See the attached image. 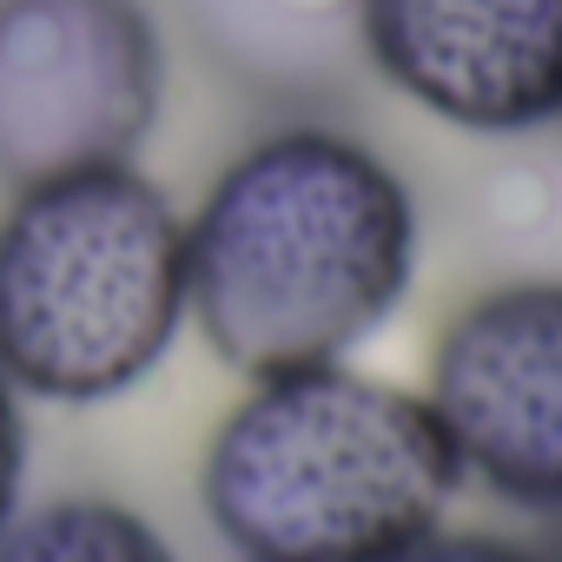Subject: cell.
Masks as SVG:
<instances>
[{"instance_id":"6da1fadb","label":"cell","mask_w":562,"mask_h":562,"mask_svg":"<svg viewBox=\"0 0 562 562\" xmlns=\"http://www.w3.org/2000/svg\"><path fill=\"white\" fill-rule=\"evenodd\" d=\"M411 179L318 113L245 139L186 205V325L232 378L345 364L417 285Z\"/></svg>"},{"instance_id":"7a4b0ae2","label":"cell","mask_w":562,"mask_h":562,"mask_svg":"<svg viewBox=\"0 0 562 562\" xmlns=\"http://www.w3.org/2000/svg\"><path fill=\"white\" fill-rule=\"evenodd\" d=\"M457 490L424 391L351 358L245 378L199 450V509L238 562H384L450 522Z\"/></svg>"},{"instance_id":"3957f363","label":"cell","mask_w":562,"mask_h":562,"mask_svg":"<svg viewBox=\"0 0 562 562\" xmlns=\"http://www.w3.org/2000/svg\"><path fill=\"white\" fill-rule=\"evenodd\" d=\"M186 331V212L120 166L14 186L0 205V371L27 404L139 391Z\"/></svg>"},{"instance_id":"277c9868","label":"cell","mask_w":562,"mask_h":562,"mask_svg":"<svg viewBox=\"0 0 562 562\" xmlns=\"http://www.w3.org/2000/svg\"><path fill=\"white\" fill-rule=\"evenodd\" d=\"M166 113L146 0H0V186L139 159Z\"/></svg>"},{"instance_id":"5b68a950","label":"cell","mask_w":562,"mask_h":562,"mask_svg":"<svg viewBox=\"0 0 562 562\" xmlns=\"http://www.w3.org/2000/svg\"><path fill=\"white\" fill-rule=\"evenodd\" d=\"M424 404L470 490L562 522V278L470 292L430 338Z\"/></svg>"},{"instance_id":"8992f818","label":"cell","mask_w":562,"mask_h":562,"mask_svg":"<svg viewBox=\"0 0 562 562\" xmlns=\"http://www.w3.org/2000/svg\"><path fill=\"white\" fill-rule=\"evenodd\" d=\"M358 47L457 133L522 139L562 120V0H358Z\"/></svg>"},{"instance_id":"52a82bcc","label":"cell","mask_w":562,"mask_h":562,"mask_svg":"<svg viewBox=\"0 0 562 562\" xmlns=\"http://www.w3.org/2000/svg\"><path fill=\"white\" fill-rule=\"evenodd\" d=\"M199 47L251 93H331L358 60V0H186Z\"/></svg>"},{"instance_id":"ba28073f","label":"cell","mask_w":562,"mask_h":562,"mask_svg":"<svg viewBox=\"0 0 562 562\" xmlns=\"http://www.w3.org/2000/svg\"><path fill=\"white\" fill-rule=\"evenodd\" d=\"M0 562H179L153 516L106 490H54L14 509L0 529Z\"/></svg>"},{"instance_id":"9c48e42d","label":"cell","mask_w":562,"mask_h":562,"mask_svg":"<svg viewBox=\"0 0 562 562\" xmlns=\"http://www.w3.org/2000/svg\"><path fill=\"white\" fill-rule=\"evenodd\" d=\"M384 562H549L542 542H522V536H503V529H457V522H437L430 536L404 542L397 555Z\"/></svg>"},{"instance_id":"30bf717a","label":"cell","mask_w":562,"mask_h":562,"mask_svg":"<svg viewBox=\"0 0 562 562\" xmlns=\"http://www.w3.org/2000/svg\"><path fill=\"white\" fill-rule=\"evenodd\" d=\"M27 397L21 384L0 371V529L14 522V509L27 503Z\"/></svg>"},{"instance_id":"8fae6325","label":"cell","mask_w":562,"mask_h":562,"mask_svg":"<svg viewBox=\"0 0 562 562\" xmlns=\"http://www.w3.org/2000/svg\"><path fill=\"white\" fill-rule=\"evenodd\" d=\"M542 549H549V562H562V522H549V542Z\"/></svg>"}]
</instances>
